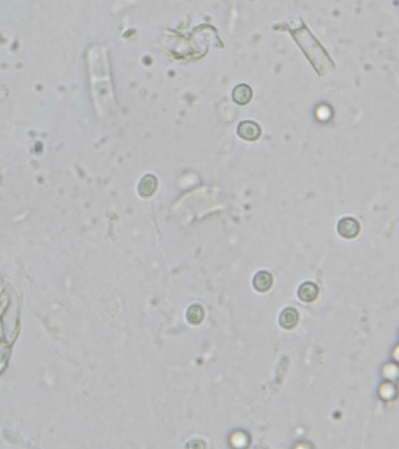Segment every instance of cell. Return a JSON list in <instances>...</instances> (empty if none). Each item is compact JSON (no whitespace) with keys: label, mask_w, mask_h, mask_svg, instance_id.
<instances>
[{"label":"cell","mask_w":399,"mask_h":449,"mask_svg":"<svg viewBox=\"0 0 399 449\" xmlns=\"http://www.w3.org/2000/svg\"><path fill=\"white\" fill-rule=\"evenodd\" d=\"M395 387L396 386L390 384V383H386V384H383L381 386V388H380V395L386 393L383 396V399L384 400H392V398L395 399L396 395H397V390L396 389Z\"/></svg>","instance_id":"8"},{"label":"cell","mask_w":399,"mask_h":449,"mask_svg":"<svg viewBox=\"0 0 399 449\" xmlns=\"http://www.w3.org/2000/svg\"><path fill=\"white\" fill-rule=\"evenodd\" d=\"M253 96V91L250 86L245 84L235 86L233 92V98L237 104L244 105L250 103Z\"/></svg>","instance_id":"3"},{"label":"cell","mask_w":399,"mask_h":449,"mask_svg":"<svg viewBox=\"0 0 399 449\" xmlns=\"http://www.w3.org/2000/svg\"><path fill=\"white\" fill-rule=\"evenodd\" d=\"M299 315L298 313L295 310L292 308H287L282 311L280 315L279 323L283 328H293L297 324L298 321Z\"/></svg>","instance_id":"6"},{"label":"cell","mask_w":399,"mask_h":449,"mask_svg":"<svg viewBox=\"0 0 399 449\" xmlns=\"http://www.w3.org/2000/svg\"><path fill=\"white\" fill-rule=\"evenodd\" d=\"M237 134L244 140H258L261 136V129L255 122L243 121L238 126Z\"/></svg>","instance_id":"2"},{"label":"cell","mask_w":399,"mask_h":449,"mask_svg":"<svg viewBox=\"0 0 399 449\" xmlns=\"http://www.w3.org/2000/svg\"><path fill=\"white\" fill-rule=\"evenodd\" d=\"M319 289L317 285L312 282H305L300 285L298 290V296L303 302H312L317 299Z\"/></svg>","instance_id":"5"},{"label":"cell","mask_w":399,"mask_h":449,"mask_svg":"<svg viewBox=\"0 0 399 449\" xmlns=\"http://www.w3.org/2000/svg\"><path fill=\"white\" fill-rule=\"evenodd\" d=\"M247 436L243 432H237L232 437L231 443L235 447H245L246 444L248 443Z\"/></svg>","instance_id":"9"},{"label":"cell","mask_w":399,"mask_h":449,"mask_svg":"<svg viewBox=\"0 0 399 449\" xmlns=\"http://www.w3.org/2000/svg\"><path fill=\"white\" fill-rule=\"evenodd\" d=\"M272 276L267 272H260L256 274L253 279L254 289L261 293L268 290L272 285Z\"/></svg>","instance_id":"4"},{"label":"cell","mask_w":399,"mask_h":449,"mask_svg":"<svg viewBox=\"0 0 399 449\" xmlns=\"http://www.w3.org/2000/svg\"><path fill=\"white\" fill-rule=\"evenodd\" d=\"M360 224L353 217H344L337 226L339 235L345 239L355 238L360 233Z\"/></svg>","instance_id":"1"},{"label":"cell","mask_w":399,"mask_h":449,"mask_svg":"<svg viewBox=\"0 0 399 449\" xmlns=\"http://www.w3.org/2000/svg\"><path fill=\"white\" fill-rule=\"evenodd\" d=\"M396 350L395 352V357L398 360H399V346L397 348H396Z\"/></svg>","instance_id":"10"},{"label":"cell","mask_w":399,"mask_h":449,"mask_svg":"<svg viewBox=\"0 0 399 449\" xmlns=\"http://www.w3.org/2000/svg\"><path fill=\"white\" fill-rule=\"evenodd\" d=\"M187 320L193 324H198L201 322L203 317V308L198 304H194L189 308L187 313Z\"/></svg>","instance_id":"7"}]
</instances>
